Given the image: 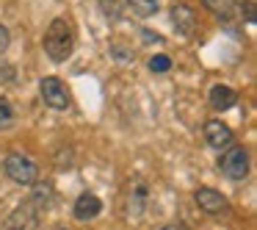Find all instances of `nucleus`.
Returning <instances> with one entry per match:
<instances>
[{
    "mask_svg": "<svg viewBox=\"0 0 257 230\" xmlns=\"http://www.w3.org/2000/svg\"><path fill=\"white\" fill-rule=\"evenodd\" d=\"M150 69L152 72H169V69H172V58L169 56H152L150 58Z\"/></svg>",
    "mask_w": 257,
    "mask_h": 230,
    "instance_id": "14",
    "label": "nucleus"
},
{
    "mask_svg": "<svg viewBox=\"0 0 257 230\" xmlns=\"http://www.w3.org/2000/svg\"><path fill=\"white\" fill-rule=\"evenodd\" d=\"M12 230H14V227H12Z\"/></svg>",
    "mask_w": 257,
    "mask_h": 230,
    "instance_id": "19",
    "label": "nucleus"
},
{
    "mask_svg": "<svg viewBox=\"0 0 257 230\" xmlns=\"http://www.w3.org/2000/svg\"><path fill=\"white\" fill-rule=\"evenodd\" d=\"M221 172L229 180H243L249 175V152L243 147H227L221 156Z\"/></svg>",
    "mask_w": 257,
    "mask_h": 230,
    "instance_id": "3",
    "label": "nucleus"
},
{
    "mask_svg": "<svg viewBox=\"0 0 257 230\" xmlns=\"http://www.w3.org/2000/svg\"><path fill=\"white\" fill-rule=\"evenodd\" d=\"M3 169H6V175L14 180V183H20V186L36 183V175H39L36 161L31 156H23V152H12V156H6Z\"/></svg>",
    "mask_w": 257,
    "mask_h": 230,
    "instance_id": "2",
    "label": "nucleus"
},
{
    "mask_svg": "<svg viewBox=\"0 0 257 230\" xmlns=\"http://www.w3.org/2000/svg\"><path fill=\"white\" fill-rule=\"evenodd\" d=\"M207 97H210V106L216 108V111H229V108L238 103V92L229 89V86H221V84L213 86Z\"/></svg>",
    "mask_w": 257,
    "mask_h": 230,
    "instance_id": "9",
    "label": "nucleus"
},
{
    "mask_svg": "<svg viewBox=\"0 0 257 230\" xmlns=\"http://www.w3.org/2000/svg\"><path fill=\"white\" fill-rule=\"evenodd\" d=\"M9 45H12V34H9L6 25H0V56L9 50Z\"/></svg>",
    "mask_w": 257,
    "mask_h": 230,
    "instance_id": "15",
    "label": "nucleus"
},
{
    "mask_svg": "<svg viewBox=\"0 0 257 230\" xmlns=\"http://www.w3.org/2000/svg\"><path fill=\"white\" fill-rule=\"evenodd\" d=\"M14 125V108L6 97H0V130H9Z\"/></svg>",
    "mask_w": 257,
    "mask_h": 230,
    "instance_id": "12",
    "label": "nucleus"
},
{
    "mask_svg": "<svg viewBox=\"0 0 257 230\" xmlns=\"http://www.w3.org/2000/svg\"><path fill=\"white\" fill-rule=\"evenodd\" d=\"M194 200H196V205H199V211L207 213V216H218V213H224L227 205H229L227 197H224L221 191L210 189V186H202V189L194 194Z\"/></svg>",
    "mask_w": 257,
    "mask_h": 230,
    "instance_id": "5",
    "label": "nucleus"
},
{
    "mask_svg": "<svg viewBox=\"0 0 257 230\" xmlns=\"http://www.w3.org/2000/svg\"><path fill=\"white\" fill-rule=\"evenodd\" d=\"M39 95H42V100H45V106L56 108V111L69 108V92H67V86H64L58 78H45L42 81Z\"/></svg>",
    "mask_w": 257,
    "mask_h": 230,
    "instance_id": "4",
    "label": "nucleus"
},
{
    "mask_svg": "<svg viewBox=\"0 0 257 230\" xmlns=\"http://www.w3.org/2000/svg\"><path fill=\"white\" fill-rule=\"evenodd\" d=\"M72 213L78 222H91L102 213V200L97 194H80L72 205Z\"/></svg>",
    "mask_w": 257,
    "mask_h": 230,
    "instance_id": "7",
    "label": "nucleus"
},
{
    "mask_svg": "<svg viewBox=\"0 0 257 230\" xmlns=\"http://www.w3.org/2000/svg\"><path fill=\"white\" fill-rule=\"evenodd\" d=\"M172 23H174V28H177L183 36H191V34H194V28H196L194 9L185 6V3H174V6H172Z\"/></svg>",
    "mask_w": 257,
    "mask_h": 230,
    "instance_id": "8",
    "label": "nucleus"
},
{
    "mask_svg": "<svg viewBox=\"0 0 257 230\" xmlns=\"http://www.w3.org/2000/svg\"><path fill=\"white\" fill-rule=\"evenodd\" d=\"M144 197H147V186L141 180H136L130 186V213H139L141 205H144Z\"/></svg>",
    "mask_w": 257,
    "mask_h": 230,
    "instance_id": "11",
    "label": "nucleus"
},
{
    "mask_svg": "<svg viewBox=\"0 0 257 230\" xmlns=\"http://www.w3.org/2000/svg\"><path fill=\"white\" fill-rule=\"evenodd\" d=\"M205 141L213 150H227V147H232L235 133H232L229 125L221 122V119H210V122H205Z\"/></svg>",
    "mask_w": 257,
    "mask_h": 230,
    "instance_id": "6",
    "label": "nucleus"
},
{
    "mask_svg": "<svg viewBox=\"0 0 257 230\" xmlns=\"http://www.w3.org/2000/svg\"><path fill=\"white\" fill-rule=\"evenodd\" d=\"M205 6L213 9L216 14H221V17H229V12H232V3L229 0H205Z\"/></svg>",
    "mask_w": 257,
    "mask_h": 230,
    "instance_id": "13",
    "label": "nucleus"
},
{
    "mask_svg": "<svg viewBox=\"0 0 257 230\" xmlns=\"http://www.w3.org/2000/svg\"><path fill=\"white\" fill-rule=\"evenodd\" d=\"M127 9L136 17H152L158 12V0H127Z\"/></svg>",
    "mask_w": 257,
    "mask_h": 230,
    "instance_id": "10",
    "label": "nucleus"
},
{
    "mask_svg": "<svg viewBox=\"0 0 257 230\" xmlns=\"http://www.w3.org/2000/svg\"><path fill=\"white\" fill-rule=\"evenodd\" d=\"M72 47H75V36H72V25L67 20H53L50 28L45 34V53L50 56V61L61 64L72 56Z\"/></svg>",
    "mask_w": 257,
    "mask_h": 230,
    "instance_id": "1",
    "label": "nucleus"
},
{
    "mask_svg": "<svg viewBox=\"0 0 257 230\" xmlns=\"http://www.w3.org/2000/svg\"><path fill=\"white\" fill-rule=\"evenodd\" d=\"M163 230H185V224H166Z\"/></svg>",
    "mask_w": 257,
    "mask_h": 230,
    "instance_id": "17",
    "label": "nucleus"
},
{
    "mask_svg": "<svg viewBox=\"0 0 257 230\" xmlns=\"http://www.w3.org/2000/svg\"><path fill=\"white\" fill-rule=\"evenodd\" d=\"M240 17H246L249 23H254V3H249V0L240 3Z\"/></svg>",
    "mask_w": 257,
    "mask_h": 230,
    "instance_id": "16",
    "label": "nucleus"
},
{
    "mask_svg": "<svg viewBox=\"0 0 257 230\" xmlns=\"http://www.w3.org/2000/svg\"><path fill=\"white\" fill-rule=\"evenodd\" d=\"M58 230H67V227H58Z\"/></svg>",
    "mask_w": 257,
    "mask_h": 230,
    "instance_id": "18",
    "label": "nucleus"
}]
</instances>
